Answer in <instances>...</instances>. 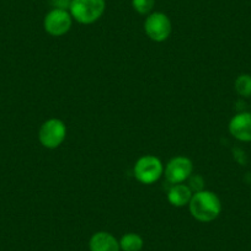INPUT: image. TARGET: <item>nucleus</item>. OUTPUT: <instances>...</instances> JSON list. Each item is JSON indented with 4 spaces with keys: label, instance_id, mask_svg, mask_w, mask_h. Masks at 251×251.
Masks as SVG:
<instances>
[{
    "label": "nucleus",
    "instance_id": "nucleus-14",
    "mask_svg": "<svg viewBox=\"0 0 251 251\" xmlns=\"http://www.w3.org/2000/svg\"><path fill=\"white\" fill-rule=\"evenodd\" d=\"M188 180H190V185L188 186H190V188L194 191V194L195 192L201 191V190H204L203 186H202L204 183V181L200 175H194V174H192V175L188 177Z\"/></svg>",
    "mask_w": 251,
    "mask_h": 251
},
{
    "label": "nucleus",
    "instance_id": "nucleus-13",
    "mask_svg": "<svg viewBox=\"0 0 251 251\" xmlns=\"http://www.w3.org/2000/svg\"><path fill=\"white\" fill-rule=\"evenodd\" d=\"M155 0H132V8L141 15H149L153 13Z\"/></svg>",
    "mask_w": 251,
    "mask_h": 251
},
{
    "label": "nucleus",
    "instance_id": "nucleus-9",
    "mask_svg": "<svg viewBox=\"0 0 251 251\" xmlns=\"http://www.w3.org/2000/svg\"><path fill=\"white\" fill-rule=\"evenodd\" d=\"M90 251H121L120 241L108 231H96L89 240Z\"/></svg>",
    "mask_w": 251,
    "mask_h": 251
},
{
    "label": "nucleus",
    "instance_id": "nucleus-15",
    "mask_svg": "<svg viewBox=\"0 0 251 251\" xmlns=\"http://www.w3.org/2000/svg\"><path fill=\"white\" fill-rule=\"evenodd\" d=\"M72 0H52V5L55 9H64V10H69Z\"/></svg>",
    "mask_w": 251,
    "mask_h": 251
},
{
    "label": "nucleus",
    "instance_id": "nucleus-6",
    "mask_svg": "<svg viewBox=\"0 0 251 251\" xmlns=\"http://www.w3.org/2000/svg\"><path fill=\"white\" fill-rule=\"evenodd\" d=\"M73 25V18H72L69 10L64 9H55L48 11L43 19V28L48 35L52 37H62L71 31Z\"/></svg>",
    "mask_w": 251,
    "mask_h": 251
},
{
    "label": "nucleus",
    "instance_id": "nucleus-7",
    "mask_svg": "<svg viewBox=\"0 0 251 251\" xmlns=\"http://www.w3.org/2000/svg\"><path fill=\"white\" fill-rule=\"evenodd\" d=\"M194 174V163L185 155H178L171 159L164 168V175L171 185L183 183Z\"/></svg>",
    "mask_w": 251,
    "mask_h": 251
},
{
    "label": "nucleus",
    "instance_id": "nucleus-5",
    "mask_svg": "<svg viewBox=\"0 0 251 251\" xmlns=\"http://www.w3.org/2000/svg\"><path fill=\"white\" fill-rule=\"evenodd\" d=\"M173 31L171 20L161 11H153L147 15L144 21V32L154 42H164L168 40Z\"/></svg>",
    "mask_w": 251,
    "mask_h": 251
},
{
    "label": "nucleus",
    "instance_id": "nucleus-4",
    "mask_svg": "<svg viewBox=\"0 0 251 251\" xmlns=\"http://www.w3.org/2000/svg\"><path fill=\"white\" fill-rule=\"evenodd\" d=\"M67 138V126L59 118H50L38 129V141L47 149H57Z\"/></svg>",
    "mask_w": 251,
    "mask_h": 251
},
{
    "label": "nucleus",
    "instance_id": "nucleus-1",
    "mask_svg": "<svg viewBox=\"0 0 251 251\" xmlns=\"http://www.w3.org/2000/svg\"><path fill=\"white\" fill-rule=\"evenodd\" d=\"M188 209L196 221L201 223H209L218 218L221 214L222 202L214 192L201 190L194 194L188 203Z\"/></svg>",
    "mask_w": 251,
    "mask_h": 251
},
{
    "label": "nucleus",
    "instance_id": "nucleus-8",
    "mask_svg": "<svg viewBox=\"0 0 251 251\" xmlns=\"http://www.w3.org/2000/svg\"><path fill=\"white\" fill-rule=\"evenodd\" d=\"M229 132L240 142H251V112H239L229 122Z\"/></svg>",
    "mask_w": 251,
    "mask_h": 251
},
{
    "label": "nucleus",
    "instance_id": "nucleus-12",
    "mask_svg": "<svg viewBox=\"0 0 251 251\" xmlns=\"http://www.w3.org/2000/svg\"><path fill=\"white\" fill-rule=\"evenodd\" d=\"M234 88L241 98H250L251 96V75L250 74H241L235 79Z\"/></svg>",
    "mask_w": 251,
    "mask_h": 251
},
{
    "label": "nucleus",
    "instance_id": "nucleus-3",
    "mask_svg": "<svg viewBox=\"0 0 251 251\" xmlns=\"http://www.w3.org/2000/svg\"><path fill=\"white\" fill-rule=\"evenodd\" d=\"M164 164L155 155H143L136 161L133 175L143 185L155 183L164 175Z\"/></svg>",
    "mask_w": 251,
    "mask_h": 251
},
{
    "label": "nucleus",
    "instance_id": "nucleus-2",
    "mask_svg": "<svg viewBox=\"0 0 251 251\" xmlns=\"http://www.w3.org/2000/svg\"><path fill=\"white\" fill-rule=\"evenodd\" d=\"M106 0H72L69 6L73 20L81 25H91L102 18Z\"/></svg>",
    "mask_w": 251,
    "mask_h": 251
},
{
    "label": "nucleus",
    "instance_id": "nucleus-10",
    "mask_svg": "<svg viewBox=\"0 0 251 251\" xmlns=\"http://www.w3.org/2000/svg\"><path fill=\"white\" fill-rule=\"evenodd\" d=\"M192 196H194V191L190 188V186L185 183H177V185L171 186L169 190L168 201L171 206L181 208V207L188 206Z\"/></svg>",
    "mask_w": 251,
    "mask_h": 251
},
{
    "label": "nucleus",
    "instance_id": "nucleus-11",
    "mask_svg": "<svg viewBox=\"0 0 251 251\" xmlns=\"http://www.w3.org/2000/svg\"><path fill=\"white\" fill-rule=\"evenodd\" d=\"M120 249L122 251H142L144 240L139 234L127 233L120 239Z\"/></svg>",
    "mask_w": 251,
    "mask_h": 251
}]
</instances>
